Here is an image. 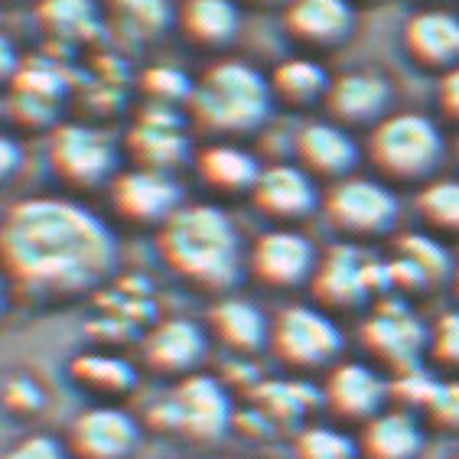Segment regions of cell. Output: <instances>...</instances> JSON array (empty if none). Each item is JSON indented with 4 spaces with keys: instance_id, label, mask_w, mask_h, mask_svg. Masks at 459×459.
Wrapping results in <instances>:
<instances>
[{
    "instance_id": "3",
    "label": "cell",
    "mask_w": 459,
    "mask_h": 459,
    "mask_svg": "<svg viewBox=\"0 0 459 459\" xmlns=\"http://www.w3.org/2000/svg\"><path fill=\"white\" fill-rule=\"evenodd\" d=\"M271 79L241 59L215 62L193 85L189 111L203 131L245 134L255 131L271 111Z\"/></svg>"
},
{
    "instance_id": "17",
    "label": "cell",
    "mask_w": 459,
    "mask_h": 459,
    "mask_svg": "<svg viewBox=\"0 0 459 459\" xmlns=\"http://www.w3.org/2000/svg\"><path fill=\"white\" fill-rule=\"evenodd\" d=\"M326 111L336 124H368L385 117L391 105V82L378 72H345L336 82H329Z\"/></svg>"
},
{
    "instance_id": "22",
    "label": "cell",
    "mask_w": 459,
    "mask_h": 459,
    "mask_svg": "<svg viewBox=\"0 0 459 459\" xmlns=\"http://www.w3.org/2000/svg\"><path fill=\"white\" fill-rule=\"evenodd\" d=\"M205 352L203 329L193 319H167L151 329L143 339V359L157 371H186L193 368Z\"/></svg>"
},
{
    "instance_id": "8",
    "label": "cell",
    "mask_w": 459,
    "mask_h": 459,
    "mask_svg": "<svg viewBox=\"0 0 459 459\" xmlns=\"http://www.w3.org/2000/svg\"><path fill=\"white\" fill-rule=\"evenodd\" d=\"M49 167L69 186H98L115 173V143L111 137L85 124H59L46 147Z\"/></svg>"
},
{
    "instance_id": "25",
    "label": "cell",
    "mask_w": 459,
    "mask_h": 459,
    "mask_svg": "<svg viewBox=\"0 0 459 459\" xmlns=\"http://www.w3.org/2000/svg\"><path fill=\"white\" fill-rule=\"evenodd\" d=\"M179 30L186 39L195 46H225L235 39L241 27V13L235 7V0H186L177 13Z\"/></svg>"
},
{
    "instance_id": "30",
    "label": "cell",
    "mask_w": 459,
    "mask_h": 459,
    "mask_svg": "<svg viewBox=\"0 0 459 459\" xmlns=\"http://www.w3.org/2000/svg\"><path fill=\"white\" fill-rule=\"evenodd\" d=\"M72 378L85 385L91 391H105V394H121L134 385V368L131 362H124L117 355L105 352H85L79 359H72Z\"/></svg>"
},
{
    "instance_id": "18",
    "label": "cell",
    "mask_w": 459,
    "mask_h": 459,
    "mask_svg": "<svg viewBox=\"0 0 459 459\" xmlns=\"http://www.w3.org/2000/svg\"><path fill=\"white\" fill-rule=\"evenodd\" d=\"M352 27L349 0H290L283 10V30L303 46H336L349 39Z\"/></svg>"
},
{
    "instance_id": "9",
    "label": "cell",
    "mask_w": 459,
    "mask_h": 459,
    "mask_svg": "<svg viewBox=\"0 0 459 459\" xmlns=\"http://www.w3.org/2000/svg\"><path fill=\"white\" fill-rule=\"evenodd\" d=\"M111 205L127 221H163L179 209V186L169 173L147 167H134L117 173L111 183Z\"/></svg>"
},
{
    "instance_id": "39",
    "label": "cell",
    "mask_w": 459,
    "mask_h": 459,
    "mask_svg": "<svg viewBox=\"0 0 459 459\" xmlns=\"http://www.w3.org/2000/svg\"><path fill=\"white\" fill-rule=\"evenodd\" d=\"M437 101H440L443 115L459 121V65H453L450 72H443L440 89H437Z\"/></svg>"
},
{
    "instance_id": "33",
    "label": "cell",
    "mask_w": 459,
    "mask_h": 459,
    "mask_svg": "<svg viewBox=\"0 0 459 459\" xmlns=\"http://www.w3.org/2000/svg\"><path fill=\"white\" fill-rule=\"evenodd\" d=\"M293 456L297 459H355L359 456V443H355L349 433L336 430V427L316 424L297 433Z\"/></svg>"
},
{
    "instance_id": "45",
    "label": "cell",
    "mask_w": 459,
    "mask_h": 459,
    "mask_svg": "<svg viewBox=\"0 0 459 459\" xmlns=\"http://www.w3.org/2000/svg\"><path fill=\"white\" fill-rule=\"evenodd\" d=\"M456 153H459V141H456Z\"/></svg>"
},
{
    "instance_id": "38",
    "label": "cell",
    "mask_w": 459,
    "mask_h": 459,
    "mask_svg": "<svg viewBox=\"0 0 459 459\" xmlns=\"http://www.w3.org/2000/svg\"><path fill=\"white\" fill-rule=\"evenodd\" d=\"M4 459H69L53 437H27L17 446H10Z\"/></svg>"
},
{
    "instance_id": "24",
    "label": "cell",
    "mask_w": 459,
    "mask_h": 459,
    "mask_svg": "<svg viewBox=\"0 0 459 459\" xmlns=\"http://www.w3.org/2000/svg\"><path fill=\"white\" fill-rule=\"evenodd\" d=\"M195 169L203 183H209L219 193H251L261 177L257 160L238 143H209L195 157Z\"/></svg>"
},
{
    "instance_id": "26",
    "label": "cell",
    "mask_w": 459,
    "mask_h": 459,
    "mask_svg": "<svg viewBox=\"0 0 459 459\" xmlns=\"http://www.w3.org/2000/svg\"><path fill=\"white\" fill-rule=\"evenodd\" d=\"M212 329L215 336L229 349H238V352H255L264 342H271V323L255 303L238 300V297H229L212 307Z\"/></svg>"
},
{
    "instance_id": "34",
    "label": "cell",
    "mask_w": 459,
    "mask_h": 459,
    "mask_svg": "<svg viewBox=\"0 0 459 459\" xmlns=\"http://www.w3.org/2000/svg\"><path fill=\"white\" fill-rule=\"evenodd\" d=\"M193 85L186 72H179L177 65H153V69L143 72L141 79V89L143 95L151 98V105L160 108H173L179 101L189 105V98H193Z\"/></svg>"
},
{
    "instance_id": "43",
    "label": "cell",
    "mask_w": 459,
    "mask_h": 459,
    "mask_svg": "<svg viewBox=\"0 0 459 459\" xmlns=\"http://www.w3.org/2000/svg\"><path fill=\"white\" fill-rule=\"evenodd\" d=\"M453 281H456V297H459V271H456V277H453Z\"/></svg>"
},
{
    "instance_id": "42",
    "label": "cell",
    "mask_w": 459,
    "mask_h": 459,
    "mask_svg": "<svg viewBox=\"0 0 459 459\" xmlns=\"http://www.w3.org/2000/svg\"><path fill=\"white\" fill-rule=\"evenodd\" d=\"M0 307H4V283H0Z\"/></svg>"
},
{
    "instance_id": "35",
    "label": "cell",
    "mask_w": 459,
    "mask_h": 459,
    "mask_svg": "<svg viewBox=\"0 0 459 459\" xmlns=\"http://www.w3.org/2000/svg\"><path fill=\"white\" fill-rule=\"evenodd\" d=\"M433 352L446 365H459V309L437 319V326H433Z\"/></svg>"
},
{
    "instance_id": "37",
    "label": "cell",
    "mask_w": 459,
    "mask_h": 459,
    "mask_svg": "<svg viewBox=\"0 0 459 459\" xmlns=\"http://www.w3.org/2000/svg\"><path fill=\"white\" fill-rule=\"evenodd\" d=\"M4 404L13 407V411H36V407L43 404V391L27 375H13L4 385Z\"/></svg>"
},
{
    "instance_id": "40",
    "label": "cell",
    "mask_w": 459,
    "mask_h": 459,
    "mask_svg": "<svg viewBox=\"0 0 459 459\" xmlns=\"http://www.w3.org/2000/svg\"><path fill=\"white\" fill-rule=\"evenodd\" d=\"M20 167V147L17 141H10L7 134H0V183L7 177H13Z\"/></svg>"
},
{
    "instance_id": "10",
    "label": "cell",
    "mask_w": 459,
    "mask_h": 459,
    "mask_svg": "<svg viewBox=\"0 0 459 459\" xmlns=\"http://www.w3.org/2000/svg\"><path fill=\"white\" fill-rule=\"evenodd\" d=\"M316 264L319 257L313 241L290 229L267 231L251 247V271L267 287H297L307 277H313Z\"/></svg>"
},
{
    "instance_id": "6",
    "label": "cell",
    "mask_w": 459,
    "mask_h": 459,
    "mask_svg": "<svg viewBox=\"0 0 459 459\" xmlns=\"http://www.w3.org/2000/svg\"><path fill=\"white\" fill-rule=\"evenodd\" d=\"M271 345L277 359L297 368H316V365L333 362L342 352V329L326 309L316 307H293L281 309L271 323Z\"/></svg>"
},
{
    "instance_id": "32",
    "label": "cell",
    "mask_w": 459,
    "mask_h": 459,
    "mask_svg": "<svg viewBox=\"0 0 459 459\" xmlns=\"http://www.w3.org/2000/svg\"><path fill=\"white\" fill-rule=\"evenodd\" d=\"M417 209L430 229L459 231V179H433L417 195Z\"/></svg>"
},
{
    "instance_id": "1",
    "label": "cell",
    "mask_w": 459,
    "mask_h": 459,
    "mask_svg": "<svg viewBox=\"0 0 459 459\" xmlns=\"http://www.w3.org/2000/svg\"><path fill=\"white\" fill-rule=\"evenodd\" d=\"M115 251L105 221L72 199H23L0 221V267L30 290H85L111 271Z\"/></svg>"
},
{
    "instance_id": "7",
    "label": "cell",
    "mask_w": 459,
    "mask_h": 459,
    "mask_svg": "<svg viewBox=\"0 0 459 459\" xmlns=\"http://www.w3.org/2000/svg\"><path fill=\"white\" fill-rule=\"evenodd\" d=\"M323 212L345 235H381L398 221V195L378 179L345 177L326 193Z\"/></svg>"
},
{
    "instance_id": "20",
    "label": "cell",
    "mask_w": 459,
    "mask_h": 459,
    "mask_svg": "<svg viewBox=\"0 0 459 459\" xmlns=\"http://www.w3.org/2000/svg\"><path fill=\"white\" fill-rule=\"evenodd\" d=\"M326 404L336 411L339 417H362L371 420L375 414H381L388 385L381 381V375L375 368L362 362H342L329 371L326 378Z\"/></svg>"
},
{
    "instance_id": "13",
    "label": "cell",
    "mask_w": 459,
    "mask_h": 459,
    "mask_svg": "<svg viewBox=\"0 0 459 459\" xmlns=\"http://www.w3.org/2000/svg\"><path fill=\"white\" fill-rule=\"evenodd\" d=\"M375 271L378 267H371L355 247L339 245L319 261L309 281H313V293L319 303L333 309H349L368 297V290L375 287Z\"/></svg>"
},
{
    "instance_id": "21",
    "label": "cell",
    "mask_w": 459,
    "mask_h": 459,
    "mask_svg": "<svg viewBox=\"0 0 459 459\" xmlns=\"http://www.w3.org/2000/svg\"><path fill=\"white\" fill-rule=\"evenodd\" d=\"M371 355L394 368H414V359L424 345V329L404 307H385L365 323L362 333Z\"/></svg>"
},
{
    "instance_id": "31",
    "label": "cell",
    "mask_w": 459,
    "mask_h": 459,
    "mask_svg": "<svg viewBox=\"0 0 459 459\" xmlns=\"http://www.w3.org/2000/svg\"><path fill=\"white\" fill-rule=\"evenodd\" d=\"M398 271H407L411 281H437L450 271V257L440 245L427 235H404L398 241V261H394Z\"/></svg>"
},
{
    "instance_id": "14",
    "label": "cell",
    "mask_w": 459,
    "mask_h": 459,
    "mask_svg": "<svg viewBox=\"0 0 459 459\" xmlns=\"http://www.w3.org/2000/svg\"><path fill=\"white\" fill-rule=\"evenodd\" d=\"M251 199L264 215L281 221L303 219L307 212H313L319 203L316 179L309 177L303 167H290V163H277V167L261 169Z\"/></svg>"
},
{
    "instance_id": "4",
    "label": "cell",
    "mask_w": 459,
    "mask_h": 459,
    "mask_svg": "<svg viewBox=\"0 0 459 459\" xmlns=\"http://www.w3.org/2000/svg\"><path fill=\"white\" fill-rule=\"evenodd\" d=\"M368 157L391 179H424L443 157V134L427 115H385L368 137Z\"/></svg>"
},
{
    "instance_id": "36",
    "label": "cell",
    "mask_w": 459,
    "mask_h": 459,
    "mask_svg": "<svg viewBox=\"0 0 459 459\" xmlns=\"http://www.w3.org/2000/svg\"><path fill=\"white\" fill-rule=\"evenodd\" d=\"M427 411L433 414V420H440L446 427H459V381H440Z\"/></svg>"
},
{
    "instance_id": "19",
    "label": "cell",
    "mask_w": 459,
    "mask_h": 459,
    "mask_svg": "<svg viewBox=\"0 0 459 459\" xmlns=\"http://www.w3.org/2000/svg\"><path fill=\"white\" fill-rule=\"evenodd\" d=\"M407 56L427 69L459 65V17L450 10H420L404 23Z\"/></svg>"
},
{
    "instance_id": "46",
    "label": "cell",
    "mask_w": 459,
    "mask_h": 459,
    "mask_svg": "<svg viewBox=\"0 0 459 459\" xmlns=\"http://www.w3.org/2000/svg\"><path fill=\"white\" fill-rule=\"evenodd\" d=\"M456 459H459V456H456Z\"/></svg>"
},
{
    "instance_id": "28",
    "label": "cell",
    "mask_w": 459,
    "mask_h": 459,
    "mask_svg": "<svg viewBox=\"0 0 459 459\" xmlns=\"http://www.w3.org/2000/svg\"><path fill=\"white\" fill-rule=\"evenodd\" d=\"M108 17L131 39H157L173 23V0H108Z\"/></svg>"
},
{
    "instance_id": "12",
    "label": "cell",
    "mask_w": 459,
    "mask_h": 459,
    "mask_svg": "<svg viewBox=\"0 0 459 459\" xmlns=\"http://www.w3.org/2000/svg\"><path fill=\"white\" fill-rule=\"evenodd\" d=\"M69 443L79 459H124L137 446V424L121 407L98 404L72 420Z\"/></svg>"
},
{
    "instance_id": "23",
    "label": "cell",
    "mask_w": 459,
    "mask_h": 459,
    "mask_svg": "<svg viewBox=\"0 0 459 459\" xmlns=\"http://www.w3.org/2000/svg\"><path fill=\"white\" fill-rule=\"evenodd\" d=\"M359 450L368 459H414L424 450V430L407 411H381L365 424Z\"/></svg>"
},
{
    "instance_id": "44",
    "label": "cell",
    "mask_w": 459,
    "mask_h": 459,
    "mask_svg": "<svg viewBox=\"0 0 459 459\" xmlns=\"http://www.w3.org/2000/svg\"><path fill=\"white\" fill-rule=\"evenodd\" d=\"M255 4H277V0H255Z\"/></svg>"
},
{
    "instance_id": "11",
    "label": "cell",
    "mask_w": 459,
    "mask_h": 459,
    "mask_svg": "<svg viewBox=\"0 0 459 459\" xmlns=\"http://www.w3.org/2000/svg\"><path fill=\"white\" fill-rule=\"evenodd\" d=\"M127 151L137 160V167L169 173L189 153V141H186L179 115L173 108L147 105L127 134Z\"/></svg>"
},
{
    "instance_id": "29",
    "label": "cell",
    "mask_w": 459,
    "mask_h": 459,
    "mask_svg": "<svg viewBox=\"0 0 459 459\" xmlns=\"http://www.w3.org/2000/svg\"><path fill=\"white\" fill-rule=\"evenodd\" d=\"M271 91L287 105H309L316 98H326L329 75L313 59H287L271 72Z\"/></svg>"
},
{
    "instance_id": "2",
    "label": "cell",
    "mask_w": 459,
    "mask_h": 459,
    "mask_svg": "<svg viewBox=\"0 0 459 459\" xmlns=\"http://www.w3.org/2000/svg\"><path fill=\"white\" fill-rule=\"evenodd\" d=\"M157 247L163 264L195 287L221 290L238 277V231L215 205H179L160 225Z\"/></svg>"
},
{
    "instance_id": "5",
    "label": "cell",
    "mask_w": 459,
    "mask_h": 459,
    "mask_svg": "<svg viewBox=\"0 0 459 459\" xmlns=\"http://www.w3.org/2000/svg\"><path fill=\"white\" fill-rule=\"evenodd\" d=\"M151 420L160 430H177L193 440H215L231 424V401L209 375H189L177 391L151 407Z\"/></svg>"
},
{
    "instance_id": "41",
    "label": "cell",
    "mask_w": 459,
    "mask_h": 459,
    "mask_svg": "<svg viewBox=\"0 0 459 459\" xmlns=\"http://www.w3.org/2000/svg\"><path fill=\"white\" fill-rule=\"evenodd\" d=\"M17 69H20L17 49H13V43H10L7 36L0 33V82H10L17 75Z\"/></svg>"
},
{
    "instance_id": "15",
    "label": "cell",
    "mask_w": 459,
    "mask_h": 459,
    "mask_svg": "<svg viewBox=\"0 0 459 459\" xmlns=\"http://www.w3.org/2000/svg\"><path fill=\"white\" fill-rule=\"evenodd\" d=\"M293 151L300 167L309 177H329V179H345V173L355 167L359 160V147L349 137L342 124L336 121H309L303 124L297 137H293Z\"/></svg>"
},
{
    "instance_id": "27",
    "label": "cell",
    "mask_w": 459,
    "mask_h": 459,
    "mask_svg": "<svg viewBox=\"0 0 459 459\" xmlns=\"http://www.w3.org/2000/svg\"><path fill=\"white\" fill-rule=\"evenodd\" d=\"M36 27L43 30L49 39H59V43L89 39L98 30L95 0H39Z\"/></svg>"
},
{
    "instance_id": "16",
    "label": "cell",
    "mask_w": 459,
    "mask_h": 459,
    "mask_svg": "<svg viewBox=\"0 0 459 459\" xmlns=\"http://www.w3.org/2000/svg\"><path fill=\"white\" fill-rule=\"evenodd\" d=\"M62 91H65V79L56 65H49L46 59L20 62L17 75L10 79V115L30 127L49 124Z\"/></svg>"
}]
</instances>
